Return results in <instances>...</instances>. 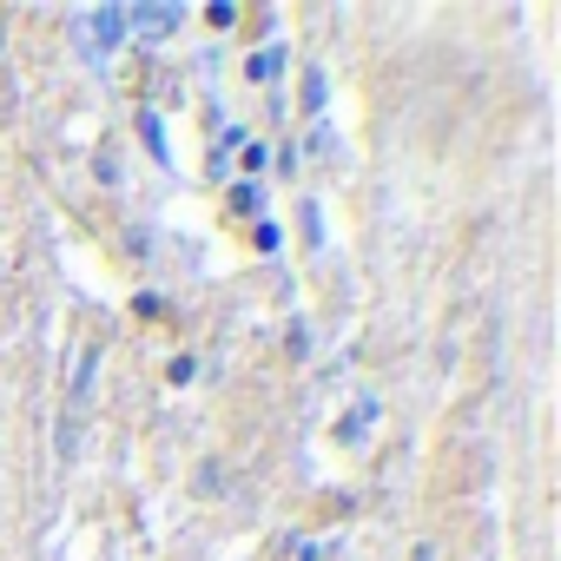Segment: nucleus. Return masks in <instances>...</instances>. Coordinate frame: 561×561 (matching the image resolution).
Returning <instances> with one entry per match:
<instances>
[{
  "label": "nucleus",
  "instance_id": "obj_7",
  "mask_svg": "<svg viewBox=\"0 0 561 561\" xmlns=\"http://www.w3.org/2000/svg\"><path fill=\"white\" fill-rule=\"evenodd\" d=\"M416 561H436V554H430V548H416Z\"/></svg>",
  "mask_w": 561,
  "mask_h": 561
},
{
  "label": "nucleus",
  "instance_id": "obj_2",
  "mask_svg": "<svg viewBox=\"0 0 561 561\" xmlns=\"http://www.w3.org/2000/svg\"><path fill=\"white\" fill-rule=\"evenodd\" d=\"M119 14H126V34H139V41H165L185 21V8H165V0H139V8H119Z\"/></svg>",
  "mask_w": 561,
  "mask_h": 561
},
{
  "label": "nucleus",
  "instance_id": "obj_1",
  "mask_svg": "<svg viewBox=\"0 0 561 561\" xmlns=\"http://www.w3.org/2000/svg\"><path fill=\"white\" fill-rule=\"evenodd\" d=\"M119 41H126V14L119 8H87L80 14V54L87 60H106Z\"/></svg>",
  "mask_w": 561,
  "mask_h": 561
},
{
  "label": "nucleus",
  "instance_id": "obj_5",
  "mask_svg": "<svg viewBox=\"0 0 561 561\" xmlns=\"http://www.w3.org/2000/svg\"><path fill=\"white\" fill-rule=\"evenodd\" d=\"M285 73V47H264L257 60H251V80H277Z\"/></svg>",
  "mask_w": 561,
  "mask_h": 561
},
{
  "label": "nucleus",
  "instance_id": "obj_3",
  "mask_svg": "<svg viewBox=\"0 0 561 561\" xmlns=\"http://www.w3.org/2000/svg\"><path fill=\"white\" fill-rule=\"evenodd\" d=\"M139 133H146L152 159H159V165H172V146H165V133H159V113H139Z\"/></svg>",
  "mask_w": 561,
  "mask_h": 561
},
{
  "label": "nucleus",
  "instance_id": "obj_4",
  "mask_svg": "<svg viewBox=\"0 0 561 561\" xmlns=\"http://www.w3.org/2000/svg\"><path fill=\"white\" fill-rule=\"evenodd\" d=\"M231 205L257 218V211H264V185H251V179H238V185H231Z\"/></svg>",
  "mask_w": 561,
  "mask_h": 561
},
{
  "label": "nucleus",
  "instance_id": "obj_6",
  "mask_svg": "<svg viewBox=\"0 0 561 561\" xmlns=\"http://www.w3.org/2000/svg\"><path fill=\"white\" fill-rule=\"evenodd\" d=\"M370 423H377V403H364V410H357V416H344V423H337V436H344V443H351V436H364V430H370Z\"/></svg>",
  "mask_w": 561,
  "mask_h": 561
}]
</instances>
